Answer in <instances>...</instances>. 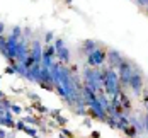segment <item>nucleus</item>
Wrapping results in <instances>:
<instances>
[{
  "label": "nucleus",
  "mask_w": 148,
  "mask_h": 138,
  "mask_svg": "<svg viewBox=\"0 0 148 138\" xmlns=\"http://www.w3.org/2000/svg\"><path fill=\"white\" fill-rule=\"evenodd\" d=\"M136 138H141V137H140V135H138V137H136Z\"/></svg>",
  "instance_id": "obj_38"
},
{
  "label": "nucleus",
  "mask_w": 148,
  "mask_h": 138,
  "mask_svg": "<svg viewBox=\"0 0 148 138\" xmlns=\"http://www.w3.org/2000/svg\"><path fill=\"white\" fill-rule=\"evenodd\" d=\"M55 49H56V58H58L61 63H70L72 60V55H70V49L65 46V41L63 39H55Z\"/></svg>",
  "instance_id": "obj_6"
},
{
  "label": "nucleus",
  "mask_w": 148,
  "mask_h": 138,
  "mask_svg": "<svg viewBox=\"0 0 148 138\" xmlns=\"http://www.w3.org/2000/svg\"><path fill=\"white\" fill-rule=\"evenodd\" d=\"M22 121L26 123V124H29V126H36V128H39V126L43 124V123L39 121L36 116H32V114H29V116H24V118H22Z\"/></svg>",
  "instance_id": "obj_13"
},
{
  "label": "nucleus",
  "mask_w": 148,
  "mask_h": 138,
  "mask_svg": "<svg viewBox=\"0 0 148 138\" xmlns=\"http://www.w3.org/2000/svg\"><path fill=\"white\" fill-rule=\"evenodd\" d=\"M31 51L29 55L32 56L34 63H41V58H43V46H41V41L39 39H32L31 41Z\"/></svg>",
  "instance_id": "obj_8"
},
{
  "label": "nucleus",
  "mask_w": 148,
  "mask_h": 138,
  "mask_svg": "<svg viewBox=\"0 0 148 138\" xmlns=\"http://www.w3.org/2000/svg\"><path fill=\"white\" fill-rule=\"evenodd\" d=\"M106 58H107V53L99 46V48H95L94 51H90L89 55H87V63H89V67H92V68H99V67L104 65Z\"/></svg>",
  "instance_id": "obj_5"
},
{
  "label": "nucleus",
  "mask_w": 148,
  "mask_h": 138,
  "mask_svg": "<svg viewBox=\"0 0 148 138\" xmlns=\"http://www.w3.org/2000/svg\"><path fill=\"white\" fill-rule=\"evenodd\" d=\"M5 73H9V75H12V73H14V75H15V68L12 67V65H9V67H7V70H5Z\"/></svg>",
  "instance_id": "obj_28"
},
{
  "label": "nucleus",
  "mask_w": 148,
  "mask_h": 138,
  "mask_svg": "<svg viewBox=\"0 0 148 138\" xmlns=\"http://www.w3.org/2000/svg\"><path fill=\"white\" fill-rule=\"evenodd\" d=\"M0 53L3 56H7V39L3 36H0Z\"/></svg>",
  "instance_id": "obj_18"
},
{
  "label": "nucleus",
  "mask_w": 148,
  "mask_h": 138,
  "mask_svg": "<svg viewBox=\"0 0 148 138\" xmlns=\"http://www.w3.org/2000/svg\"><path fill=\"white\" fill-rule=\"evenodd\" d=\"M17 46H19V39L14 38L12 34L7 38V60H17Z\"/></svg>",
  "instance_id": "obj_7"
},
{
  "label": "nucleus",
  "mask_w": 148,
  "mask_h": 138,
  "mask_svg": "<svg viewBox=\"0 0 148 138\" xmlns=\"http://www.w3.org/2000/svg\"><path fill=\"white\" fill-rule=\"evenodd\" d=\"M123 133H124V135H126L128 138H136V137H138V133H136V130H134V128L131 126V124H130L128 128H124V130H123Z\"/></svg>",
  "instance_id": "obj_17"
},
{
  "label": "nucleus",
  "mask_w": 148,
  "mask_h": 138,
  "mask_svg": "<svg viewBox=\"0 0 148 138\" xmlns=\"http://www.w3.org/2000/svg\"><path fill=\"white\" fill-rule=\"evenodd\" d=\"M0 138H7V131L3 130V126H0Z\"/></svg>",
  "instance_id": "obj_30"
},
{
  "label": "nucleus",
  "mask_w": 148,
  "mask_h": 138,
  "mask_svg": "<svg viewBox=\"0 0 148 138\" xmlns=\"http://www.w3.org/2000/svg\"><path fill=\"white\" fill-rule=\"evenodd\" d=\"M92 138H101V133L99 131H92Z\"/></svg>",
  "instance_id": "obj_34"
},
{
  "label": "nucleus",
  "mask_w": 148,
  "mask_h": 138,
  "mask_svg": "<svg viewBox=\"0 0 148 138\" xmlns=\"http://www.w3.org/2000/svg\"><path fill=\"white\" fill-rule=\"evenodd\" d=\"M53 41H55V34H53V32H46L45 34V43L46 45H53Z\"/></svg>",
  "instance_id": "obj_21"
},
{
  "label": "nucleus",
  "mask_w": 148,
  "mask_h": 138,
  "mask_svg": "<svg viewBox=\"0 0 148 138\" xmlns=\"http://www.w3.org/2000/svg\"><path fill=\"white\" fill-rule=\"evenodd\" d=\"M118 68H119V82H121V85H123V87H128V85H130L131 73H133V65H131V61L126 60V58H123V61L118 65Z\"/></svg>",
  "instance_id": "obj_3"
},
{
  "label": "nucleus",
  "mask_w": 148,
  "mask_h": 138,
  "mask_svg": "<svg viewBox=\"0 0 148 138\" xmlns=\"http://www.w3.org/2000/svg\"><path fill=\"white\" fill-rule=\"evenodd\" d=\"M22 36H24V38H26V39L29 41L31 38H32V31H31L29 27H26V29H22Z\"/></svg>",
  "instance_id": "obj_25"
},
{
  "label": "nucleus",
  "mask_w": 148,
  "mask_h": 138,
  "mask_svg": "<svg viewBox=\"0 0 148 138\" xmlns=\"http://www.w3.org/2000/svg\"><path fill=\"white\" fill-rule=\"evenodd\" d=\"M43 56L55 60V58H56V49H55V46L53 45H46V48L43 49Z\"/></svg>",
  "instance_id": "obj_15"
},
{
  "label": "nucleus",
  "mask_w": 148,
  "mask_h": 138,
  "mask_svg": "<svg viewBox=\"0 0 148 138\" xmlns=\"http://www.w3.org/2000/svg\"><path fill=\"white\" fill-rule=\"evenodd\" d=\"M0 104L5 107V109H10V106H12V102H10L7 97H2V99H0Z\"/></svg>",
  "instance_id": "obj_24"
},
{
  "label": "nucleus",
  "mask_w": 148,
  "mask_h": 138,
  "mask_svg": "<svg viewBox=\"0 0 148 138\" xmlns=\"http://www.w3.org/2000/svg\"><path fill=\"white\" fill-rule=\"evenodd\" d=\"M61 135H63V137L66 138H73V133H72V131H70V130H66V128H63V130H61Z\"/></svg>",
  "instance_id": "obj_26"
},
{
  "label": "nucleus",
  "mask_w": 148,
  "mask_h": 138,
  "mask_svg": "<svg viewBox=\"0 0 148 138\" xmlns=\"http://www.w3.org/2000/svg\"><path fill=\"white\" fill-rule=\"evenodd\" d=\"M143 123H145V133H148V106H147V116L143 118Z\"/></svg>",
  "instance_id": "obj_27"
},
{
  "label": "nucleus",
  "mask_w": 148,
  "mask_h": 138,
  "mask_svg": "<svg viewBox=\"0 0 148 138\" xmlns=\"http://www.w3.org/2000/svg\"><path fill=\"white\" fill-rule=\"evenodd\" d=\"M106 60H109V68H116L119 63L123 61V55L119 51H116V49H109Z\"/></svg>",
  "instance_id": "obj_9"
},
{
  "label": "nucleus",
  "mask_w": 148,
  "mask_h": 138,
  "mask_svg": "<svg viewBox=\"0 0 148 138\" xmlns=\"http://www.w3.org/2000/svg\"><path fill=\"white\" fill-rule=\"evenodd\" d=\"M36 111H38V114H48V113H49V111H48V107L43 106L39 101L36 102Z\"/></svg>",
  "instance_id": "obj_20"
},
{
  "label": "nucleus",
  "mask_w": 148,
  "mask_h": 138,
  "mask_svg": "<svg viewBox=\"0 0 148 138\" xmlns=\"http://www.w3.org/2000/svg\"><path fill=\"white\" fill-rule=\"evenodd\" d=\"M24 133L31 138H38V128L36 126H29V124H26V130H24Z\"/></svg>",
  "instance_id": "obj_16"
},
{
  "label": "nucleus",
  "mask_w": 148,
  "mask_h": 138,
  "mask_svg": "<svg viewBox=\"0 0 148 138\" xmlns=\"http://www.w3.org/2000/svg\"><path fill=\"white\" fill-rule=\"evenodd\" d=\"M29 97L32 99V101H39V97H38L36 94H32V92H29Z\"/></svg>",
  "instance_id": "obj_32"
},
{
  "label": "nucleus",
  "mask_w": 148,
  "mask_h": 138,
  "mask_svg": "<svg viewBox=\"0 0 148 138\" xmlns=\"http://www.w3.org/2000/svg\"><path fill=\"white\" fill-rule=\"evenodd\" d=\"M2 97H5V94H3V92L0 91V99H2Z\"/></svg>",
  "instance_id": "obj_36"
},
{
  "label": "nucleus",
  "mask_w": 148,
  "mask_h": 138,
  "mask_svg": "<svg viewBox=\"0 0 148 138\" xmlns=\"http://www.w3.org/2000/svg\"><path fill=\"white\" fill-rule=\"evenodd\" d=\"M128 126H130V118H128V116H124V114H121V116L118 118V123H116V128L123 131V130H124V128H128Z\"/></svg>",
  "instance_id": "obj_14"
},
{
  "label": "nucleus",
  "mask_w": 148,
  "mask_h": 138,
  "mask_svg": "<svg viewBox=\"0 0 148 138\" xmlns=\"http://www.w3.org/2000/svg\"><path fill=\"white\" fill-rule=\"evenodd\" d=\"M95 48H99V43H97V41H94V39H87V41L82 45V48H80V49H82L85 55H89L90 51H94Z\"/></svg>",
  "instance_id": "obj_11"
},
{
  "label": "nucleus",
  "mask_w": 148,
  "mask_h": 138,
  "mask_svg": "<svg viewBox=\"0 0 148 138\" xmlns=\"http://www.w3.org/2000/svg\"><path fill=\"white\" fill-rule=\"evenodd\" d=\"M84 126H87V128H90V126H92V121H90L89 118H87V119L84 121Z\"/></svg>",
  "instance_id": "obj_33"
},
{
  "label": "nucleus",
  "mask_w": 148,
  "mask_h": 138,
  "mask_svg": "<svg viewBox=\"0 0 148 138\" xmlns=\"http://www.w3.org/2000/svg\"><path fill=\"white\" fill-rule=\"evenodd\" d=\"M104 92L107 95H119L121 94V82H119V75L116 73L114 68H104V82H102Z\"/></svg>",
  "instance_id": "obj_2"
},
{
  "label": "nucleus",
  "mask_w": 148,
  "mask_h": 138,
  "mask_svg": "<svg viewBox=\"0 0 148 138\" xmlns=\"http://www.w3.org/2000/svg\"><path fill=\"white\" fill-rule=\"evenodd\" d=\"M82 75H84V80H85V84H84V85L90 87V89L95 92V94H99V92L104 91V87H102L104 70H101V68H92V67H87V68H84Z\"/></svg>",
  "instance_id": "obj_1"
},
{
  "label": "nucleus",
  "mask_w": 148,
  "mask_h": 138,
  "mask_svg": "<svg viewBox=\"0 0 148 138\" xmlns=\"http://www.w3.org/2000/svg\"><path fill=\"white\" fill-rule=\"evenodd\" d=\"M10 111H12V114H22V107L19 106V104H14V102L10 106Z\"/></svg>",
  "instance_id": "obj_23"
},
{
  "label": "nucleus",
  "mask_w": 148,
  "mask_h": 138,
  "mask_svg": "<svg viewBox=\"0 0 148 138\" xmlns=\"http://www.w3.org/2000/svg\"><path fill=\"white\" fill-rule=\"evenodd\" d=\"M130 124L136 130L138 135H143V133H145V123H143V119H138V118L131 116V118H130Z\"/></svg>",
  "instance_id": "obj_10"
},
{
  "label": "nucleus",
  "mask_w": 148,
  "mask_h": 138,
  "mask_svg": "<svg viewBox=\"0 0 148 138\" xmlns=\"http://www.w3.org/2000/svg\"><path fill=\"white\" fill-rule=\"evenodd\" d=\"M24 130H26V123L22 121V119L15 121V131H24Z\"/></svg>",
  "instance_id": "obj_22"
},
{
  "label": "nucleus",
  "mask_w": 148,
  "mask_h": 138,
  "mask_svg": "<svg viewBox=\"0 0 148 138\" xmlns=\"http://www.w3.org/2000/svg\"><path fill=\"white\" fill-rule=\"evenodd\" d=\"M128 87L133 91V94L136 97H141V92H143V77H141V72H140L138 67H133V73H131Z\"/></svg>",
  "instance_id": "obj_4"
},
{
  "label": "nucleus",
  "mask_w": 148,
  "mask_h": 138,
  "mask_svg": "<svg viewBox=\"0 0 148 138\" xmlns=\"http://www.w3.org/2000/svg\"><path fill=\"white\" fill-rule=\"evenodd\" d=\"M26 111H27V114H32V113H34V111H32V106L26 107Z\"/></svg>",
  "instance_id": "obj_35"
},
{
  "label": "nucleus",
  "mask_w": 148,
  "mask_h": 138,
  "mask_svg": "<svg viewBox=\"0 0 148 138\" xmlns=\"http://www.w3.org/2000/svg\"><path fill=\"white\" fill-rule=\"evenodd\" d=\"M0 84H2V77H0Z\"/></svg>",
  "instance_id": "obj_37"
},
{
  "label": "nucleus",
  "mask_w": 148,
  "mask_h": 138,
  "mask_svg": "<svg viewBox=\"0 0 148 138\" xmlns=\"http://www.w3.org/2000/svg\"><path fill=\"white\" fill-rule=\"evenodd\" d=\"M29 72H31V75H32V78H34V82L39 84V80H41V63H34L29 68Z\"/></svg>",
  "instance_id": "obj_12"
},
{
  "label": "nucleus",
  "mask_w": 148,
  "mask_h": 138,
  "mask_svg": "<svg viewBox=\"0 0 148 138\" xmlns=\"http://www.w3.org/2000/svg\"><path fill=\"white\" fill-rule=\"evenodd\" d=\"M147 12H148V7H147Z\"/></svg>",
  "instance_id": "obj_39"
},
{
  "label": "nucleus",
  "mask_w": 148,
  "mask_h": 138,
  "mask_svg": "<svg viewBox=\"0 0 148 138\" xmlns=\"http://www.w3.org/2000/svg\"><path fill=\"white\" fill-rule=\"evenodd\" d=\"M3 32H5V24L0 22V36H3Z\"/></svg>",
  "instance_id": "obj_31"
},
{
  "label": "nucleus",
  "mask_w": 148,
  "mask_h": 138,
  "mask_svg": "<svg viewBox=\"0 0 148 138\" xmlns=\"http://www.w3.org/2000/svg\"><path fill=\"white\" fill-rule=\"evenodd\" d=\"M10 34H12L14 38H17V39H21V38H22V27L14 26V27H12V31H10Z\"/></svg>",
  "instance_id": "obj_19"
},
{
  "label": "nucleus",
  "mask_w": 148,
  "mask_h": 138,
  "mask_svg": "<svg viewBox=\"0 0 148 138\" xmlns=\"http://www.w3.org/2000/svg\"><path fill=\"white\" fill-rule=\"evenodd\" d=\"M136 3L140 7H148V0H136Z\"/></svg>",
  "instance_id": "obj_29"
}]
</instances>
